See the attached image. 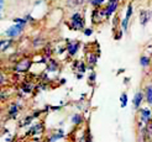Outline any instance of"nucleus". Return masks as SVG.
Returning a JSON list of instances; mask_svg holds the SVG:
<instances>
[{"label":"nucleus","instance_id":"nucleus-25","mask_svg":"<svg viewBox=\"0 0 152 142\" xmlns=\"http://www.w3.org/2000/svg\"><path fill=\"white\" fill-rule=\"evenodd\" d=\"M4 4H5V1H4V0H0V11L3 10V7H4Z\"/></svg>","mask_w":152,"mask_h":142},{"label":"nucleus","instance_id":"nucleus-22","mask_svg":"<svg viewBox=\"0 0 152 142\" xmlns=\"http://www.w3.org/2000/svg\"><path fill=\"white\" fill-rule=\"evenodd\" d=\"M82 3H84V1H83V0H69V4H72L73 6H78Z\"/></svg>","mask_w":152,"mask_h":142},{"label":"nucleus","instance_id":"nucleus-23","mask_svg":"<svg viewBox=\"0 0 152 142\" xmlns=\"http://www.w3.org/2000/svg\"><path fill=\"white\" fill-rule=\"evenodd\" d=\"M89 79H90V82H94V80H95V72H92V73H90Z\"/></svg>","mask_w":152,"mask_h":142},{"label":"nucleus","instance_id":"nucleus-21","mask_svg":"<svg viewBox=\"0 0 152 142\" xmlns=\"http://www.w3.org/2000/svg\"><path fill=\"white\" fill-rule=\"evenodd\" d=\"M41 127H42V125H35L34 127H32V130L30 131L28 133H36V132H39V131H41Z\"/></svg>","mask_w":152,"mask_h":142},{"label":"nucleus","instance_id":"nucleus-18","mask_svg":"<svg viewBox=\"0 0 152 142\" xmlns=\"http://www.w3.org/2000/svg\"><path fill=\"white\" fill-rule=\"evenodd\" d=\"M16 114H18V106L14 104V105H11V108H10V110H9V115H10V116H15Z\"/></svg>","mask_w":152,"mask_h":142},{"label":"nucleus","instance_id":"nucleus-26","mask_svg":"<svg viewBox=\"0 0 152 142\" xmlns=\"http://www.w3.org/2000/svg\"><path fill=\"white\" fill-rule=\"evenodd\" d=\"M3 82H4V76L0 74V84H3Z\"/></svg>","mask_w":152,"mask_h":142},{"label":"nucleus","instance_id":"nucleus-7","mask_svg":"<svg viewBox=\"0 0 152 142\" xmlns=\"http://www.w3.org/2000/svg\"><path fill=\"white\" fill-rule=\"evenodd\" d=\"M140 119H141V121L143 124L147 125L151 121V110L148 108L141 109V111H140Z\"/></svg>","mask_w":152,"mask_h":142},{"label":"nucleus","instance_id":"nucleus-15","mask_svg":"<svg viewBox=\"0 0 152 142\" xmlns=\"http://www.w3.org/2000/svg\"><path fill=\"white\" fill-rule=\"evenodd\" d=\"M132 11H134L132 4H129V5H127V10H126V15H125V19L130 20V19H131V16H132Z\"/></svg>","mask_w":152,"mask_h":142},{"label":"nucleus","instance_id":"nucleus-29","mask_svg":"<svg viewBox=\"0 0 152 142\" xmlns=\"http://www.w3.org/2000/svg\"><path fill=\"white\" fill-rule=\"evenodd\" d=\"M151 15H152V12H151Z\"/></svg>","mask_w":152,"mask_h":142},{"label":"nucleus","instance_id":"nucleus-17","mask_svg":"<svg viewBox=\"0 0 152 142\" xmlns=\"http://www.w3.org/2000/svg\"><path fill=\"white\" fill-rule=\"evenodd\" d=\"M105 3V0H90V4H92L94 7L99 9V7Z\"/></svg>","mask_w":152,"mask_h":142},{"label":"nucleus","instance_id":"nucleus-19","mask_svg":"<svg viewBox=\"0 0 152 142\" xmlns=\"http://www.w3.org/2000/svg\"><path fill=\"white\" fill-rule=\"evenodd\" d=\"M83 32H84L86 36H92L93 35V28L92 27H84V30H83Z\"/></svg>","mask_w":152,"mask_h":142},{"label":"nucleus","instance_id":"nucleus-4","mask_svg":"<svg viewBox=\"0 0 152 142\" xmlns=\"http://www.w3.org/2000/svg\"><path fill=\"white\" fill-rule=\"evenodd\" d=\"M30 67H31V59L30 58H24L15 66V71L16 72H26Z\"/></svg>","mask_w":152,"mask_h":142},{"label":"nucleus","instance_id":"nucleus-8","mask_svg":"<svg viewBox=\"0 0 152 142\" xmlns=\"http://www.w3.org/2000/svg\"><path fill=\"white\" fill-rule=\"evenodd\" d=\"M142 100H143V94H142V92H137L135 94V96H134V99H132V104H134V109H140V106H141V103H142Z\"/></svg>","mask_w":152,"mask_h":142},{"label":"nucleus","instance_id":"nucleus-28","mask_svg":"<svg viewBox=\"0 0 152 142\" xmlns=\"http://www.w3.org/2000/svg\"><path fill=\"white\" fill-rule=\"evenodd\" d=\"M83 1H90V0H83Z\"/></svg>","mask_w":152,"mask_h":142},{"label":"nucleus","instance_id":"nucleus-5","mask_svg":"<svg viewBox=\"0 0 152 142\" xmlns=\"http://www.w3.org/2000/svg\"><path fill=\"white\" fill-rule=\"evenodd\" d=\"M79 47H80L79 42H77V41H69V42H68V44H67L66 50L68 52V55L73 57V56L77 55V52L79 51Z\"/></svg>","mask_w":152,"mask_h":142},{"label":"nucleus","instance_id":"nucleus-12","mask_svg":"<svg viewBox=\"0 0 152 142\" xmlns=\"http://www.w3.org/2000/svg\"><path fill=\"white\" fill-rule=\"evenodd\" d=\"M140 64H141V67H143V68L148 67V64H150V58H148L147 56H141V57H140Z\"/></svg>","mask_w":152,"mask_h":142},{"label":"nucleus","instance_id":"nucleus-20","mask_svg":"<svg viewBox=\"0 0 152 142\" xmlns=\"http://www.w3.org/2000/svg\"><path fill=\"white\" fill-rule=\"evenodd\" d=\"M57 69V63L55 62V61H52V63L47 67V71H51V72H53V71H56Z\"/></svg>","mask_w":152,"mask_h":142},{"label":"nucleus","instance_id":"nucleus-14","mask_svg":"<svg viewBox=\"0 0 152 142\" xmlns=\"http://www.w3.org/2000/svg\"><path fill=\"white\" fill-rule=\"evenodd\" d=\"M120 104H121V108H125L127 105V94L123 93L120 96Z\"/></svg>","mask_w":152,"mask_h":142},{"label":"nucleus","instance_id":"nucleus-27","mask_svg":"<svg viewBox=\"0 0 152 142\" xmlns=\"http://www.w3.org/2000/svg\"><path fill=\"white\" fill-rule=\"evenodd\" d=\"M1 17H3V16H1V11H0V20H1Z\"/></svg>","mask_w":152,"mask_h":142},{"label":"nucleus","instance_id":"nucleus-9","mask_svg":"<svg viewBox=\"0 0 152 142\" xmlns=\"http://www.w3.org/2000/svg\"><path fill=\"white\" fill-rule=\"evenodd\" d=\"M11 43H12V41H11L10 39H7V40H1V41H0V51L4 52V51H6L7 48H10Z\"/></svg>","mask_w":152,"mask_h":142},{"label":"nucleus","instance_id":"nucleus-1","mask_svg":"<svg viewBox=\"0 0 152 142\" xmlns=\"http://www.w3.org/2000/svg\"><path fill=\"white\" fill-rule=\"evenodd\" d=\"M69 26L72 30H75V31L84 30V19H83L80 12H74L72 15L71 21H69Z\"/></svg>","mask_w":152,"mask_h":142},{"label":"nucleus","instance_id":"nucleus-6","mask_svg":"<svg viewBox=\"0 0 152 142\" xmlns=\"http://www.w3.org/2000/svg\"><path fill=\"white\" fill-rule=\"evenodd\" d=\"M151 11H147V10H141L140 11V24L142 25V26H146L148 22H150V20H151Z\"/></svg>","mask_w":152,"mask_h":142},{"label":"nucleus","instance_id":"nucleus-16","mask_svg":"<svg viewBox=\"0 0 152 142\" xmlns=\"http://www.w3.org/2000/svg\"><path fill=\"white\" fill-rule=\"evenodd\" d=\"M80 122H82V115H79V114H74V115L72 116V124L78 125V124H80Z\"/></svg>","mask_w":152,"mask_h":142},{"label":"nucleus","instance_id":"nucleus-3","mask_svg":"<svg viewBox=\"0 0 152 142\" xmlns=\"http://www.w3.org/2000/svg\"><path fill=\"white\" fill-rule=\"evenodd\" d=\"M119 3H120V0H108V5H106V7H104V11H105V16H106V19H109L111 15L118 10Z\"/></svg>","mask_w":152,"mask_h":142},{"label":"nucleus","instance_id":"nucleus-13","mask_svg":"<svg viewBox=\"0 0 152 142\" xmlns=\"http://www.w3.org/2000/svg\"><path fill=\"white\" fill-rule=\"evenodd\" d=\"M63 135H64V132L62 131V130H59V132H57L56 135H53L51 138H50V142H56L57 140H59V138H62L63 137Z\"/></svg>","mask_w":152,"mask_h":142},{"label":"nucleus","instance_id":"nucleus-10","mask_svg":"<svg viewBox=\"0 0 152 142\" xmlns=\"http://www.w3.org/2000/svg\"><path fill=\"white\" fill-rule=\"evenodd\" d=\"M87 59H88V64L90 66L89 68H94V66H95L96 62H98V57H96V55H94V53H89Z\"/></svg>","mask_w":152,"mask_h":142},{"label":"nucleus","instance_id":"nucleus-24","mask_svg":"<svg viewBox=\"0 0 152 142\" xmlns=\"http://www.w3.org/2000/svg\"><path fill=\"white\" fill-rule=\"evenodd\" d=\"M121 36H123V31H119V32L115 35V40H121Z\"/></svg>","mask_w":152,"mask_h":142},{"label":"nucleus","instance_id":"nucleus-11","mask_svg":"<svg viewBox=\"0 0 152 142\" xmlns=\"http://www.w3.org/2000/svg\"><path fill=\"white\" fill-rule=\"evenodd\" d=\"M145 98L148 104H152V84L146 87V92H145Z\"/></svg>","mask_w":152,"mask_h":142},{"label":"nucleus","instance_id":"nucleus-2","mask_svg":"<svg viewBox=\"0 0 152 142\" xmlns=\"http://www.w3.org/2000/svg\"><path fill=\"white\" fill-rule=\"evenodd\" d=\"M24 27H25V25H22V24H15V25H12V26H10L9 28H7L5 33H6L7 37L14 39V37L21 35V32L24 31Z\"/></svg>","mask_w":152,"mask_h":142}]
</instances>
